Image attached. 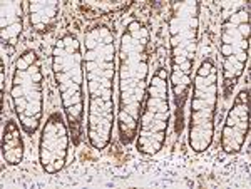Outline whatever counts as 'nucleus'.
Listing matches in <instances>:
<instances>
[{
  "label": "nucleus",
  "instance_id": "f257e3e1",
  "mask_svg": "<svg viewBox=\"0 0 251 189\" xmlns=\"http://www.w3.org/2000/svg\"><path fill=\"white\" fill-rule=\"evenodd\" d=\"M148 30L141 22L132 20L127 32L123 35V59H121V107L119 131L124 144L132 142L139 127V116L143 109V97L148 75L146 57Z\"/></svg>",
  "mask_w": 251,
  "mask_h": 189
},
{
  "label": "nucleus",
  "instance_id": "f03ea898",
  "mask_svg": "<svg viewBox=\"0 0 251 189\" xmlns=\"http://www.w3.org/2000/svg\"><path fill=\"white\" fill-rule=\"evenodd\" d=\"M86 74L89 89V139L97 149H104L111 139L112 119V80H114V44L111 34L102 44V55L94 57L87 49Z\"/></svg>",
  "mask_w": 251,
  "mask_h": 189
},
{
  "label": "nucleus",
  "instance_id": "7ed1b4c3",
  "mask_svg": "<svg viewBox=\"0 0 251 189\" xmlns=\"http://www.w3.org/2000/svg\"><path fill=\"white\" fill-rule=\"evenodd\" d=\"M198 44V15L191 3L179 5L171 20V87L177 111L176 131L183 129V109L191 91V69Z\"/></svg>",
  "mask_w": 251,
  "mask_h": 189
},
{
  "label": "nucleus",
  "instance_id": "20e7f679",
  "mask_svg": "<svg viewBox=\"0 0 251 189\" xmlns=\"http://www.w3.org/2000/svg\"><path fill=\"white\" fill-rule=\"evenodd\" d=\"M54 72L57 86L62 92V102L71 122L74 144H79L80 126L84 114L82 97V57L79 52V42L74 35L67 34L60 39L54 49Z\"/></svg>",
  "mask_w": 251,
  "mask_h": 189
},
{
  "label": "nucleus",
  "instance_id": "39448f33",
  "mask_svg": "<svg viewBox=\"0 0 251 189\" xmlns=\"http://www.w3.org/2000/svg\"><path fill=\"white\" fill-rule=\"evenodd\" d=\"M218 100V69L213 59H204L196 72L191 99L189 144L196 152L208 149L213 141L214 112Z\"/></svg>",
  "mask_w": 251,
  "mask_h": 189
},
{
  "label": "nucleus",
  "instance_id": "423d86ee",
  "mask_svg": "<svg viewBox=\"0 0 251 189\" xmlns=\"http://www.w3.org/2000/svg\"><path fill=\"white\" fill-rule=\"evenodd\" d=\"M12 97L24 131L34 134L42 118V72L37 66V54L27 50L17 62L12 84Z\"/></svg>",
  "mask_w": 251,
  "mask_h": 189
},
{
  "label": "nucleus",
  "instance_id": "0eeeda50",
  "mask_svg": "<svg viewBox=\"0 0 251 189\" xmlns=\"http://www.w3.org/2000/svg\"><path fill=\"white\" fill-rule=\"evenodd\" d=\"M168 89V71L161 67V69H157L154 77H152L148 102H146L144 111H141L139 116L137 149L143 154H156L163 147L169 120Z\"/></svg>",
  "mask_w": 251,
  "mask_h": 189
},
{
  "label": "nucleus",
  "instance_id": "6e6552de",
  "mask_svg": "<svg viewBox=\"0 0 251 189\" xmlns=\"http://www.w3.org/2000/svg\"><path fill=\"white\" fill-rule=\"evenodd\" d=\"M221 54H223V91L225 99L229 97L234 84L243 74L245 64L248 60V40L250 22L248 12L241 10L225 22L221 35Z\"/></svg>",
  "mask_w": 251,
  "mask_h": 189
},
{
  "label": "nucleus",
  "instance_id": "1a4fd4ad",
  "mask_svg": "<svg viewBox=\"0 0 251 189\" xmlns=\"http://www.w3.org/2000/svg\"><path fill=\"white\" fill-rule=\"evenodd\" d=\"M67 146L69 134L62 116L59 112H52L44 126L40 139V164L44 171L57 172L62 169L66 164Z\"/></svg>",
  "mask_w": 251,
  "mask_h": 189
},
{
  "label": "nucleus",
  "instance_id": "9d476101",
  "mask_svg": "<svg viewBox=\"0 0 251 189\" xmlns=\"http://www.w3.org/2000/svg\"><path fill=\"white\" fill-rule=\"evenodd\" d=\"M250 129V91L243 89L234 100L226 124L223 127L221 146L228 154H234L243 147Z\"/></svg>",
  "mask_w": 251,
  "mask_h": 189
},
{
  "label": "nucleus",
  "instance_id": "9b49d317",
  "mask_svg": "<svg viewBox=\"0 0 251 189\" xmlns=\"http://www.w3.org/2000/svg\"><path fill=\"white\" fill-rule=\"evenodd\" d=\"M3 159L9 164H19L24 158V141L20 138L19 126L9 120L3 129Z\"/></svg>",
  "mask_w": 251,
  "mask_h": 189
}]
</instances>
